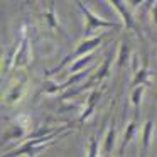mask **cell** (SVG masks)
<instances>
[{"label":"cell","instance_id":"obj_10","mask_svg":"<svg viewBox=\"0 0 157 157\" xmlns=\"http://www.w3.org/2000/svg\"><path fill=\"white\" fill-rule=\"evenodd\" d=\"M100 96H101V90H93V91H91V95L88 96V103H86L85 112H83L81 115H79V118H78L79 125H81V123H85L86 120L93 115V112H95V108H96V103H98Z\"/></svg>","mask_w":157,"mask_h":157},{"label":"cell","instance_id":"obj_6","mask_svg":"<svg viewBox=\"0 0 157 157\" xmlns=\"http://www.w3.org/2000/svg\"><path fill=\"white\" fill-rule=\"evenodd\" d=\"M25 85H27V75H22L21 81L15 83V85L10 88V91L7 93V96H5V105H7V106H12L14 103H17L19 100L22 98V95H24Z\"/></svg>","mask_w":157,"mask_h":157},{"label":"cell","instance_id":"obj_1","mask_svg":"<svg viewBox=\"0 0 157 157\" xmlns=\"http://www.w3.org/2000/svg\"><path fill=\"white\" fill-rule=\"evenodd\" d=\"M68 127H69V125H68ZM68 127H59V128H56L54 132L49 133V135L36 137V139L25 140V142L22 144L21 147H17L15 150H12V152L5 154L4 157H21V155L34 157V155H37V154L42 152V150H44L48 145H52V144L56 142V139H58V135H59V133H61L64 128H68Z\"/></svg>","mask_w":157,"mask_h":157},{"label":"cell","instance_id":"obj_15","mask_svg":"<svg viewBox=\"0 0 157 157\" xmlns=\"http://www.w3.org/2000/svg\"><path fill=\"white\" fill-rule=\"evenodd\" d=\"M144 91H145V86H137L130 91V100H132V105H133V117L139 118V108H140V98H142Z\"/></svg>","mask_w":157,"mask_h":157},{"label":"cell","instance_id":"obj_9","mask_svg":"<svg viewBox=\"0 0 157 157\" xmlns=\"http://www.w3.org/2000/svg\"><path fill=\"white\" fill-rule=\"evenodd\" d=\"M149 83V61H147V58H144L142 68L133 73V79L130 81V90L137 88V86H147Z\"/></svg>","mask_w":157,"mask_h":157},{"label":"cell","instance_id":"obj_3","mask_svg":"<svg viewBox=\"0 0 157 157\" xmlns=\"http://www.w3.org/2000/svg\"><path fill=\"white\" fill-rule=\"evenodd\" d=\"M76 5H78L79 10L83 12V15H85V39H90V36L100 27H108V29H120L122 27V24H118V22L100 19L98 15H95L90 9H86L85 4H81V2H78Z\"/></svg>","mask_w":157,"mask_h":157},{"label":"cell","instance_id":"obj_17","mask_svg":"<svg viewBox=\"0 0 157 157\" xmlns=\"http://www.w3.org/2000/svg\"><path fill=\"white\" fill-rule=\"evenodd\" d=\"M46 22L49 24V27H51V29H56V31H59V34L64 36V31L59 27L58 21H56V15H54V4H52V2L49 4V9H48V12H46Z\"/></svg>","mask_w":157,"mask_h":157},{"label":"cell","instance_id":"obj_13","mask_svg":"<svg viewBox=\"0 0 157 157\" xmlns=\"http://www.w3.org/2000/svg\"><path fill=\"white\" fill-rule=\"evenodd\" d=\"M130 52H132V44H130L128 39H123L122 46H120V51H118V56H117V69H122L127 64V61L130 58Z\"/></svg>","mask_w":157,"mask_h":157},{"label":"cell","instance_id":"obj_11","mask_svg":"<svg viewBox=\"0 0 157 157\" xmlns=\"http://www.w3.org/2000/svg\"><path fill=\"white\" fill-rule=\"evenodd\" d=\"M117 142V125H115V120L112 122L108 132L105 135V140H103V147H101V157H108V154L113 150Z\"/></svg>","mask_w":157,"mask_h":157},{"label":"cell","instance_id":"obj_20","mask_svg":"<svg viewBox=\"0 0 157 157\" xmlns=\"http://www.w3.org/2000/svg\"><path fill=\"white\" fill-rule=\"evenodd\" d=\"M117 157H123V152H120V150H118V155H117Z\"/></svg>","mask_w":157,"mask_h":157},{"label":"cell","instance_id":"obj_16","mask_svg":"<svg viewBox=\"0 0 157 157\" xmlns=\"http://www.w3.org/2000/svg\"><path fill=\"white\" fill-rule=\"evenodd\" d=\"M91 61H95V54H88V56H85V58H81V59H78V61H75L73 63V66L69 68V75H78V71H81L83 68H86V66L90 64Z\"/></svg>","mask_w":157,"mask_h":157},{"label":"cell","instance_id":"obj_7","mask_svg":"<svg viewBox=\"0 0 157 157\" xmlns=\"http://www.w3.org/2000/svg\"><path fill=\"white\" fill-rule=\"evenodd\" d=\"M27 118L25 117H21V118L17 120V123H14V125L9 127L7 133H4V142H9V140L12 139H22V137L25 135V132H27Z\"/></svg>","mask_w":157,"mask_h":157},{"label":"cell","instance_id":"obj_2","mask_svg":"<svg viewBox=\"0 0 157 157\" xmlns=\"http://www.w3.org/2000/svg\"><path fill=\"white\" fill-rule=\"evenodd\" d=\"M105 39V34H101V36H95V37H90V39H83L81 42L78 44V48L75 49V52H71V54H68L64 59H63L61 63H59L58 66H56L54 69H51L49 73H46L48 76H51V75H56V73L59 71V69H63L66 64H68L69 61H78V59H81V58H85V56H88L90 52L93 51V49H96L100 44H101V41Z\"/></svg>","mask_w":157,"mask_h":157},{"label":"cell","instance_id":"obj_14","mask_svg":"<svg viewBox=\"0 0 157 157\" xmlns=\"http://www.w3.org/2000/svg\"><path fill=\"white\" fill-rule=\"evenodd\" d=\"M137 120L139 118H135L133 117L132 118V122L127 125V130H125V133H123V140H122V144H120V152H125V147H127V144L130 142V140L133 139V135H135V132H137Z\"/></svg>","mask_w":157,"mask_h":157},{"label":"cell","instance_id":"obj_18","mask_svg":"<svg viewBox=\"0 0 157 157\" xmlns=\"http://www.w3.org/2000/svg\"><path fill=\"white\" fill-rule=\"evenodd\" d=\"M98 149H100V142L96 139V135L93 133L88 140V157H98Z\"/></svg>","mask_w":157,"mask_h":157},{"label":"cell","instance_id":"obj_19","mask_svg":"<svg viewBox=\"0 0 157 157\" xmlns=\"http://www.w3.org/2000/svg\"><path fill=\"white\" fill-rule=\"evenodd\" d=\"M152 14H154V21H155V24H157V2L154 4V9H152Z\"/></svg>","mask_w":157,"mask_h":157},{"label":"cell","instance_id":"obj_12","mask_svg":"<svg viewBox=\"0 0 157 157\" xmlns=\"http://www.w3.org/2000/svg\"><path fill=\"white\" fill-rule=\"evenodd\" d=\"M113 4V7L117 9V10L120 12V15L123 17V22H125V25L128 29H135V31H139L137 29V25H135V22H133V19H132V12L127 9V5H125V2H120V0H113L112 2Z\"/></svg>","mask_w":157,"mask_h":157},{"label":"cell","instance_id":"obj_4","mask_svg":"<svg viewBox=\"0 0 157 157\" xmlns=\"http://www.w3.org/2000/svg\"><path fill=\"white\" fill-rule=\"evenodd\" d=\"M31 39L29 34L25 32V25L22 27V34H21V41L17 44V51L12 56V69L17 68H24L31 63Z\"/></svg>","mask_w":157,"mask_h":157},{"label":"cell","instance_id":"obj_5","mask_svg":"<svg viewBox=\"0 0 157 157\" xmlns=\"http://www.w3.org/2000/svg\"><path fill=\"white\" fill-rule=\"evenodd\" d=\"M112 61H113V51H108V52H106V56H105V63L101 64V68H100L98 71H96L95 75H93L91 78L88 79V83H86V85H83L81 88H79L78 91H75V93L83 91L85 88H90V86H93L95 83H101L103 79H105L106 76L110 75V66H112ZM75 93H69V95H64V96H63V100H64V98H68V96H71V95H75Z\"/></svg>","mask_w":157,"mask_h":157},{"label":"cell","instance_id":"obj_8","mask_svg":"<svg viewBox=\"0 0 157 157\" xmlns=\"http://www.w3.org/2000/svg\"><path fill=\"white\" fill-rule=\"evenodd\" d=\"M152 133H154V122L152 120H147V122L144 123L142 135H140V154H139V157H147V152H149V147H150V140H152Z\"/></svg>","mask_w":157,"mask_h":157}]
</instances>
